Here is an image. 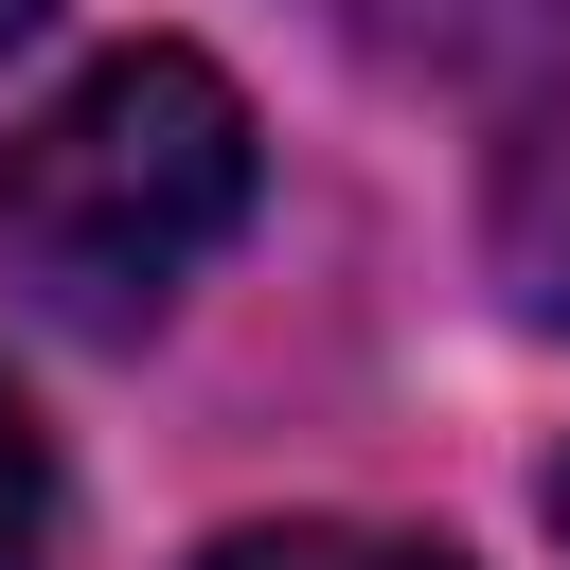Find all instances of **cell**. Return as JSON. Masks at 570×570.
I'll use <instances>...</instances> for the list:
<instances>
[{
  "label": "cell",
  "mask_w": 570,
  "mask_h": 570,
  "mask_svg": "<svg viewBox=\"0 0 570 570\" xmlns=\"http://www.w3.org/2000/svg\"><path fill=\"white\" fill-rule=\"evenodd\" d=\"M249 178H267L249 89H232L214 53L142 36V53L71 71V89L0 142V285L53 303V321H89V338H125V321H160V303L249 232Z\"/></svg>",
  "instance_id": "1"
},
{
  "label": "cell",
  "mask_w": 570,
  "mask_h": 570,
  "mask_svg": "<svg viewBox=\"0 0 570 570\" xmlns=\"http://www.w3.org/2000/svg\"><path fill=\"white\" fill-rule=\"evenodd\" d=\"M321 18L428 89H570V0H321Z\"/></svg>",
  "instance_id": "2"
},
{
  "label": "cell",
  "mask_w": 570,
  "mask_h": 570,
  "mask_svg": "<svg viewBox=\"0 0 570 570\" xmlns=\"http://www.w3.org/2000/svg\"><path fill=\"white\" fill-rule=\"evenodd\" d=\"M499 285H517V321H552L570 338V107L534 125V160L499 178Z\"/></svg>",
  "instance_id": "3"
},
{
  "label": "cell",
  "mask_w": 570,
  "mask_h": 570,
  "mask_svg": "<svg viewBox=\"0 0 570 570\" xmlns=\"http://www.w3.org/2000/svg\"><path fill=\"white\" fill-rule=\"evenodd\" d=\"M196 570H463L445 534H374V517H249V534H214Z\"/></svg>",
  "instance_id": "4"
},
{
  "label": "cell",
  "mask_w": 570,
  "mask_h": 570,
  "mask_svg": "<svg viewBox=\"0 0 570 570\" xmlns=\"http://www.w3.org/2000/svg\"><path fill=\"white\" fill-rule=\"evenodd\" d=\"M53 552V445H36V410L0 392V570H36Z\"/></svg>",
  "instance_id": "5"
},
{
  "label": "cell",
  "mask_w": 570,
  "mask_h": 570,
  "mask_svg": "<svg viewBox=\"0 0 570 570\" xmlns=\"http://www.w3.org/2000/svg\"><path fill=\"white\" fill-rule=\"evenodd\" d=\"M36 18H53V0H0V53H18V36H36Z\"/></svg>",
  "instance_id": "6"
},
{
  "label": "cell",
  "mask_w": 570,
  "mask_h": 570,
  "mask_svg": "<svg viewBox=\"0 0 570 570\" xmlns=\"http://www.w3.org/2000/svg\"><path fill=\"white\" fill-rule=\"evenodd\" d=\"M552 534H570V463H552Z\"/></svg>",
  "instance_id": "7"
}]
</instances>
